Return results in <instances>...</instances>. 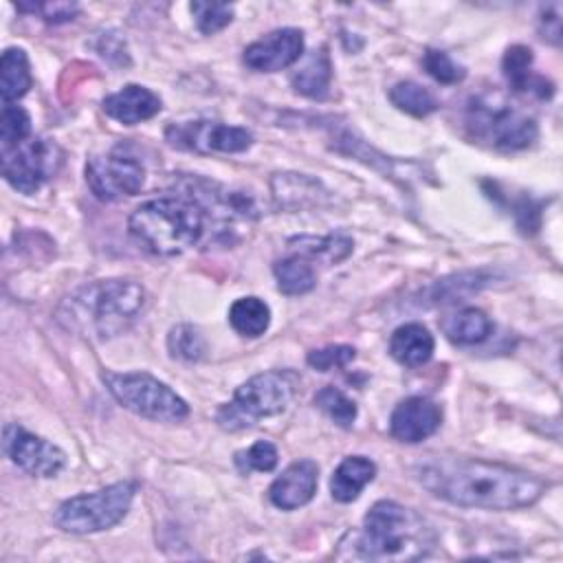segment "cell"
Masks as SVG:
<instances>
[{
    "label": "cell",
    "instance_id": "cell-21",
    "mask_svg": "<svg viewBox=\"0 0 563 563\" xmlns=\"http://www.w3.org/2000/svg\"><path fill=\"white\" fill-rule=\"evenodd\" d=\"M31 88V68L29 57L22 48L11 46L2 53L0 59V95L4 103H13Z\"/></svg>",
    "mask_w": 563,
    "mask_h": 563
},
{
    "label": "cell",
    "instance_id": "cell-5",
    "mask_svg": "<svg viewBox=\"0 0 563 563\" xmlns=\"http://www.w3.org/2000/svg\"><path fill=\"white\" fill-rule=\"evenodd\" d=\"M466 130L477 143L504 152L523 150L539 134L537 121L501 92H482L468 101Z\"/></svg>",
    "mask_w": 563,
    "mask_h": 563
},
{
    "label": "cell",
    "instance_id": "cell-15",
    "mask_svg": "<svg viewBox=\"0 0 563 563\" xmlns=\"http://www.w3.org/2000/svg\"><path fill=\"white\" fill-rule=\"evenodd\" d=\"M319 482V466L312 460H299L292 462L288 468L282 471L279 477L268 488V497L273 506L282 510H295L299 506H306L314 493Z\"/></svg>",
    "mask_w": 563,
    "mask_h": 563
},
{
    "label": "cell",
    "instance_id": "cell-30",
    "mask_svg": "<svg viewBox=\"0 0 563 563\" xmlns=\"http://www.w3.org/2000/svg\"><path fill=\"white\" fill-rule=\"evenodd\" d=\"M277 460H279V455H277L275 444H271L266 440H257L249 449L235 453V466L240 468V473H246V475L251 471L268 473L277 466Z\"/></svg>",
    "mask_w": 563,
    "mask_h": 563
},
{
    "label": "cell",
    "instance_id": "cell-18",
    "mask_svg": "<svg viewBox=\"0 0 563 563\" xmlns=\"http://www.w3.org/2000/svg\"><path fill=\"white\" fill-rule=\"evenodd\" d=\"M433 334L422 323H405L389 339V354L407 367L424 365L433 354Z\"/></svg>",
    "mask_w": 563,
    "mask_h": 563
},
{
    "label": "cell",
    "instance_id": "cell-12",
    "mask_svg": "<svg viewBox=\"0 0 563 563\" xmlns=\"http://www.w3.org/2000/svg\"><path fill=\"white\" fill-rule=\"evenodd\" d=\"M2 449L15 466L33 477H55L66 464V455L59 446L29 433L15 422H9L4 427Z\"/></svg>",
    "mask_w": 563,
    "mask_h": 563
},
{
    "label": "cell",
    "instance_id": "cell-14",
    "mask_svg": "<svg viewBox=\"0 0 563 563\" xmlns=\"http://www.w3.org/2000/svg\"><path fill=\"white\" fill-rule=\"evenodd\" d=\"M442 409L422 396H409L396 405L389 418V431L396 440L416 444L440 429Z\"/></svg>",
    "mask_w": 563,
    "mask_h": 563
},
{
    "label": "cell",
    "instance_id": "cell-7",
    "mask_svg": "<svg viewBox=\"0 0 563 563\" xmlns=\"http://www.w3.org/2000/svg\"><path fill=\"white\" fill-rule=\"evenodd\" d=\"M134 493V482H117L95 493L75 495L59 504L53 521L57 528L70 534H92L108 530L128 515Z\"/></svg>",
    "mask_w": 563,
    "mask_h": 563
},
{
    "label": "cell",
    "instance_id": "cell-32",
    "mask_svg": "<svg viewBox=\"0 0 563 563\" xmlns=\"http://www.w3.org/2000/svg\"><path fill=\"white\" fill-rule=\"evenodd\" d=\"M422 66L440 84H457V81H462L466 77L464 66L455 64L449 53L438 51V48H427L424 51Z\"/></svg>",
    "mask_w": 563,
    "mask_h": 563
},
{
    "label": "cell",
    "instance_id": "cell-2",
    "mask_svg": "<svg viewBox=\"0 0 563 563\" xmlns=\"http://www.w3.org/2000/svg\"><path fill=\"white\" fill-rule=\"evenodd\" d=\"M435 530L416 510L391 499L376 501L363 517V528L350 530L336 550L341 561H416L433 552Z\"/></svg>",
    "mask_w": 563,
    "mask_h": 563
},
{
    "label": "cell",
    "instance_id": "cell-28",
    "mask_svg": "<svg viewBox=\"0 0 563 563\" xmlns=\"http://www.w3.org/2000/svg\"><path fill=\"white\" fill-rule=\"evenodd\" d=\"M31 136V117L18 103H4L0 114L2 150H11Z\"/></svg>",
    "mask_w": 563,
    "mask_h": 563
},
{
    "label": "cell",
    "instance_id": "cell-20",
    "mask_svg": "<svg viewBox=\"0 0 563 563\" xmlns=\"http://www.w3.org/2000/svg\"><path fill=\"white\" fill-rule=\"evenodd\" d=\"M444 336L455 345H475L493 334V321L479 308H462L440 321Z\"/></svg>",
    "mask_w": 563,
    "mask_h": 563
},
{
    "label": "cell",
    "instance_id": "cell-13",
    "mask_svg": "<svg viewBox=\"0 0 563 563\" xmlns=\"http://www.w3.org/2000/svg\"><path fill=\"white\" fill-rule=\"evenodd\" d=\"M303 53L299 29H275L244 48V64L260 73H275L295 64Z\"/></svg>",
    "mask_w": 563,
    "mask_h": 563
},
{
    "label": "cell",
    "instance_id": "cell-27",
    "mask_svg": "<svg viewBox=\"0 0 563 563\" xmlns=\"http://www.w3.org/2000/svg\"><path fill=\"white\" fill-rule=\"evenodd\" d=\"M167 347H169V354L174 358H180V361H198L205 356V350H207V341L205 336L200 334L198 328L189 325V323H178L169 330V336H167Z\"/></svg>",
    "mask_w": 563,
    "mask_h": 563
},
{
    "label": "cell",
    "instance_id": "cell-1",
    "mask_svg": "<svg viewBox=\"0 0 563 563\" xmlns=\"http://www.w3.org/2000/svg\"><path fill=\"white\" fill-rule=\"evenodd\" d=\"M411 471L431 495L462 508H526L541 499L548 488V482L539 475L475 457L429 455Z\"/></svg>",
    "mask_w": 563,
    "mask_h": 563
},
{
    "label": "cell",
    "instance_id": "cell-19",
    "mask_svg": "<svg viewBox=\"0 0 563 563\" xmlns=\"http://www.w3.org/2000/svg\"><path fill=\"white\" fill-rule=\"evenodd\" d=\"M374 475H376V464L369 457L350 455L334 468L330 479V493L336 501L350 504L374 479Z\"/></svg>",
    "mask_w": 563,
    "mask_h": 563
},
{
    "label": "cell",
    "instance_id": "cell-3",
    "mask_svg": "<svg viewBox=\"0 0 563 563\" xmlns=\"http://www.w3.org/2000/svg\"><path fill=\"white\" fill-rule=\"evenodd\" d=\"M145 301L143 286L132 279H99L68 295L57 321L81 336L112 339L141 317Z\"/></svg>",
    "mask_w": 563,
    "mask_h": 563
},
{
    "label": "cell",
    "instance_id": "cell-36",
    "mask_svg": "<svg viewBox=\"0 0 563 563\" xmlns=\"http://www.w3.org/2000/svg\"><path fill=\"white\" fill-rule=\"evenodd\" d=\"M464 277H466V275H460V277H457V284H460V286H466V290H473V288L477 290V288L484 284V282H475V284H473V282H464ZM455 297H457V292H455V282L442 279V282H438V284L433 286L431 299H433L435 303H438V301H440V303H442V301H453Z\"/></svg>",
    "mask_w": 563,
    "mask_h": 563
},
{
    "label": "cell",
    "instance_id": "cell-29",
    "mask_svg": "<svg viewBox=\"0 0 563 563\" xmlns=\"http://www.w3.org/2000/svg\"><path fill=\"white\" fill-rule=\"evenodd\" d=\"M292 244H299V255L303 257H328L330 262L343 260L352 251V240L343 235H328V238H297Z\"/></svg>",
    "mask_w": 563,
    "mask_h": 563
},
{
    "label": "cell",
    "instance_id": "cell-31",
    "mask_svg": "<svg viewBox=\"0 0 563 563\" xmlns=\"http://www.w3.org/2000/svg\"><path fill=\"white\" fill-rule=\"evenodd\" d=\"M196 24L200 33L213 35L220 29H224L233 20V7L231 4H218V2H191L189 4Z\"/></svg>",
    "mask_w": 563,
    "mask_h": 563
},
{
    "label": "cell",
    "instance_id": "cell-6",
    "mask_svg": "<svg viewBox=\"0 0 563 563\" xmlns=\"http://www.w3.org/2000/svg\"><path fill=\"white\" fill-rule=\"evenodd\" d=\"M297 385L299 378L288 369L255 374L235 389L231 402L218 409L216 420L224 431H240L262 418L279 416L295 398Z\"/></svg>",
    "mask_w": 563,
    "mask_h": 563
},
{
    "label": "cell",
    "instance_id": "cell-33",
    "mask_svg": "<svg viewBox=\"0 0 563 563\" xmlns=\"http://www.w3.org/2000/svg\"><path fill=\"white\" fill-rule=\"evenodd\" d=\"M15 7L24 13H37L48 24L68 22L79 13L77 2H18Z\"/></svg>",
    "mask_w": 563,
    "mask_h": 563
},
{
    "label": "cell",
    "instance_id": "cell-9",
    "mask_svg": "<svg viewBox=\"0 0 563 563\" xmlns=\"http://www.w3.org/2000/svg\"><path fill=\"white\" fill-rule=\"evenodd\" d=\"M59 147L42 136H29L11 150H2V176L20 194H35L59 167Z\"/></svg>",
    "mask_w": 563,
    "mask_h": 563
},
{
    "label": "cell",
    "instance_id": "cell-24",
    "mask_svg": "<svg viewBox=\"0 0 563 563\" xmlns=\"http://www.w3.org/2000/svg\"><path fill=\"white\" fill-rule=\"evenodd\" d=\"M229 321L233 330L242 336H260L271 323V308L260 297H240L229 308Z\"/></svg>",
    "mask_w": 563,
    "mask_h": 563
},
{
    "label": "cell",
    "instance_id": "cell-16",
    "mask_svg": "<svg viewBox=\"0 0 563 563\" xmlns=\"http://www.w3.org/2000/svg\"><path fill=\"white\" fill-rule=\"evenodd\" d=\"M103 112L123 125H136L161 112V99L145 86L128 84L103 99Z\"/></svg>",
    "mask_w": 563,
    "mask_h": 563
},
{
    "label": "cell",
    "instance_id": "cell-25",
    "mask_svg": "<svg viewBox=\"0 0 563 563\" xmlns=\"http://www.w3.org/2000/svg\"><path fill=\"white\" fill-rule=\"evenodd\" d=\"M389 99L398 110L411 117H427L438 110V99L433 97V92L416 81L394 84L389 90Z\"/></svg>",
    "mask_w": 563,
    "mask_h": 563
},
{
    "label": "cell",
    "instance_id": "cell-8",
    "mask_svg": "<svg viewBox=\"0 0 563 563\" xmlns=\"http://www.w3.org/2000/svg\"><path fill=\"white\" fill-rule=\"evenodd\" d=\"M103 383L114 400L136 416L156 422H178L189 413V405L152 374L103 372Z\"/></svg>",
    "mask_w": 563,
    "mask_h": 563
},
{
    "label": "cell",
    "instance_id": "cell-17",
    "mask_svg": "<svg viewBox=\"0 0 563 563\" xmlns=\"http://www.w3.org/2000/svg\"><path fill=\"white\" fill-rule=\"evenodd\" d=\"M504 77L508 79L510 88L517 92H532L539 99H550L554 92V86L543 75L532 73V51L523 44H515L506 51L504 62Z\"/></svg>",
    "mask_w": 563,
    "mask_h": 563
},
{
    "label": "cell",
    "instance_id": "cell-11",
    "mask_svg": "<svg viewBox=\"0 0 563 563\" xmlns=\"http://www.w3.org/2000/svg\"><path fill=\"white\" fill-rule=\"evenodd\" d=\"M167 141L178 150H189L198 154L244 152L253 143V134L246 128L220 123V121H187L172 123L165 130Z\"/></svg>",
    "mask_w": 563,
    "mask_h": 563
},
{
    "label": "cell",
    "instance_id": "cell-35",
    "mask_svg": "<svg viewBox=\"0 0 563 563\" xmlns=\"http://www.w3.org/2000/svg\"><path fill=\"white\" fill-rule=\"evenodd\" d=\"M539 24H541V35L548 42L559 46V42H561V4L552 2V4L541 7Z\"/></svg>",
    "mask_w": 563,
    "mask_h": 563
},
{
    "label": "cell",
    "instance_id": "cell-26",
    "mask_svg": "<svg viewBox=\"0 0 563 563\" xmlns=\"http://www.w3.org/2000/svg\"><path fill=\"white\" fill-rule=\"evenodd\" d=\"M314 405L339 427L350 429L356 420V405L341 389L328 385L314 394Z\"/></svg>",
    "mask_w": 563,
    "mask_h": 563
},
{
    "label": "cell",
    "instance_id": "cell-23",
    "mask_svg": "<svg viewBox=\"0 0 563 563\" xmlns=\"http://www.w3.org/2000/svg\"><path fill=\"white\" fill-rule=\"evenodd\" d=\"M273 273L277 279V288L284 295H303L312 290L317 284V275L310 260L299 253L277 260L273 266Z\"/></svg>",
    "mask_w": 563,
    "mask_h": 563
},
{
    "label": "cell",
    "instance_id": "cell-4",
    "mask_svg": "<svg viewBox=\"0 0 563 563\" xmlns=\"http://www.w3.org/2000/svg\"><path fill=\"white\" fill-rule=\"evenodd\" d=\"M132 238L154 255H178L200 242L205 209L191 196H161L141 202L130 220Z\"/></svg>",
    "mask_w": 563,
    "mask_h": 563
},
{
    "label": "cell",
    "instance_id": "cell-34",
    "mask_svg": "<svg viewBox=\"0 0 563 563\" xmlns=\"http://www.w3.org/2000/svg\"><path fill=\"white\" fill-rule=\"evenodd\" d=\"M354 358V347L352 345H328L321 350H312L308 352V365L319 369V372H328L334 367H345L350 361Z\"/></svg>",
    "mask_w": 563,
    "mask_h": 563
},
{
    "label": "cell",
    "instance_id": "cell-10",
    "mask_svg": "<svg viewBox=\"0 0 563 563\" xmlns=\"http://www.w3.org/2000/svg\"><path fill=\"white\" fill-rule=\"evenodd\" d=\"M86 183L99 200L114 202L121 198L136 196L141 191L145 183V167L134 156L114 150L88 158Z\"/></svg>",
    "mask_w": 563,
    "mask_h": 563
},
{
    "label": "cell",
    "instance_id": "cell-22",
    "mask_svg": "<svg viewBox=\"0 0 563 563\" xmlns=\"http://www.w3.org/2000/svg\"><path fill=\"white\" fill-rule=\"evenodd\" d=\"M332 79V64L325 48L314 51L310 59L292 75V88L310 99H323Z\"/></svg>",
    "mask_w": 563,
    "mask_h": 563
}]
</instances>
